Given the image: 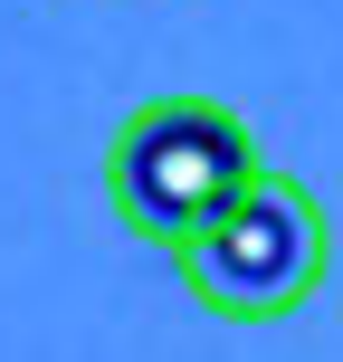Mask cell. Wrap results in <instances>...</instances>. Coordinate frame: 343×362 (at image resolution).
<instances>
[{"label":"cell","mask_w":343,"mask_h":362,"mask_svg":"<svg viewBox=\"0 0 343 362\" xmlns=\"http://www.w3.org/2000/svg\"><path fill=\"white\" fill-rule=\"evenodd\" d=\"M172 267H181V286H191V305L229 315V325H286V315L315 305V286H325L334 229H325V210H315L306 181L257 172L229 210H210L172 248Z\"/></svg>","instance_id":"2"},{"label":"cell","mask_w":343,"mask_h":362,"mask_svg":"<svg viewBox=\"0 0 343 362\" xmlns=\"http://www.w3.org/2000/svg\"><path fill=\"white\" fill-rule=\"evenodd\" d=\"M248 181H257V134L219 95H153L105 144V210L153 248H181Z\"/></svg>","instance_id":"1"}]
</instances>
